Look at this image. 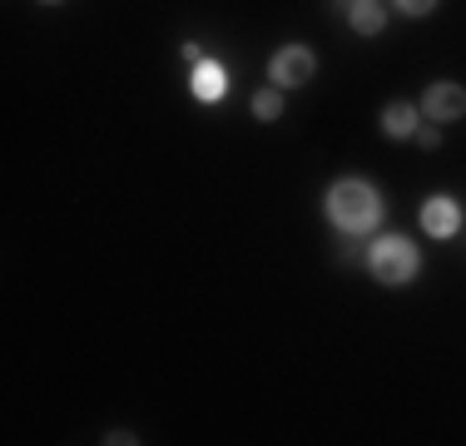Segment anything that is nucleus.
Masks as SVG:
<instances>
[{
    "label": "nucleus",
    "mask_w": 466,
    "mask_h": 446,
    "mask_svg": "<svg viewBox=\"0 0 466 446\" xmlns=\"http://www.w3.org/2000/svg\"><path fill=\"white\" fill-rule=\"evenodd\" d=\"M382 0H358V5H352V30H358V35H377V30H382Z\"/></svg>",
    "instance_id": "obj_8"
},
{
    "label": "nucleus",
    "mask_w": 466,
    "mask_h": 446,
    "mask_svg": "<svg viewBox=\"0 0 466 446\" xmlns=\"http://www.w3.org/2000/svg\"><path fill=\"white\" fill-rule=\"evenodd\" d=\"M253 115H258V119H279L283 115V95H279V89H258V95H253Z\"/></svg>",
    "instance_id": "obj_9"
},
{
    "label": "nucleus",
    "mask_w": 466,
    "mask_h": 446,
    "mask_svg": "<svg viewBox=\"0 0 466 446\" xmlns=\"http://www.w3.org/2000/svg\"><path fill=\"white\" fill-rule=\"evenodd\" d=\"M328 218L342 233H372L382 223V194L368 178H338L328 188Z\"/></svg>",
    "instance_id": "obj_1"
},
{
    "label": "nucleus",
    "mask_w": 466,
    "mask_h": 446,
    "mask_svg": "<svg viewBox=\"0 0 466 446\" xmlns=\"http://www.w3.org/2000/svg\"><path fill=\"white\" fill-rule=\"evenodd\" d=\"M368 268H372L377 283L402 288V283H412V278H417V248L402 238V233H387V238H377L368 248Z\"/></svg>",
    "instance_id": "obj_2"
},
{
    "label": "nucleus",
    "mask_w": 466,
    "mask_h": 446,
    "mask_svg": "<svg viewBox=\"0 0 466 446\" xmlns=\"http://www.w3.org/2000/svg\"><path fill=\"white\" fill-rule=\"evenodd\" d=\"M194 95L204 99V105H214V99H224V89H228V75H224V65L218 60H198L194 65Z\"/></svg>",
    "instance_id": "obj_6"
},
{
    "label": "nucleus",
    "mask_w": 466,
    "mask_h": 446,
    "mask_svg": "<svg viewBox=\"0 0 466 446\" xmlns=\"http://www.w3.org/2000/svg\"><path fill=\"white\" fill-rule=\"evenodd\" d=\"M421 228H427V238H451V233L461 228V208L441 194L427 198V204H421Z\"/></svg>",
    "instance_id": "obj_5"
},
{
    "label": "nucleus",
    "mask_w": 466,
    "mask_h": 446,
    "mask_svg": "<svg viewBox=\"0 0 466 446\" xmlns=\"http://www.w3.org/2000/svg\"><path fill=\"white\" fill-rule=\"evenodd\" d=\"M417 119H421V109L407 105V99H397V105L382 109V134H392V139H412V134H417Z\"/></svg>",
    "instance_id": "obj_7"
},
{
    "label": "nucleus",
    "mask_w": 466,
    "mask_h": 446,
    "mask_svg": "<svg viewBox=\"0 0 466 446\" xmlns=\"http://www.w3.org/2000/svg\"><path fill=\"white\" fill-rule=\"evenodd\" d=\"M397 5H402L407 15H431V10H437V0H397Z\"/></svg>",
    "instance_id": "obj_11"
},
{
    "label": "nucleus",
    "mask_w": 466,
    "mask_h": 446,
    "mask_svg": "<svg viewBox=\"0 0 466 446\" xmlns=\"http://www.w3.org/2000/svg\"><path fill=\"white\" fill-rule=\"evenodd\" d=\"M348 5H358V0H348Z\"/></svg>",
    "instance_id": "obj_12"
},
{
    "label": "nucleus",
    "mask_w": 466,
    "mask_h": 446,
    "mask_svg": "<svg viewBox=\"0 0 466 446\" xmlns=\"http://www.w3.org/2000/svg\"><path fill=\"white\" fill-rule=\"evenodd\" d=\"M46 5H55V0H46Z\"/></svg>",
    "instance_id": "obj_13"
},
{
    "label": "nucleus",
    "mask_w": 466,
    "mask_h": 446,
    "mask_svg": "<svg viewBox=\"0 0 466 446\" xmlns=\"http://www.w3.org/2000/svg\"><path fill=\"white\" fill-rule=\"evenodd\" d=\"M421 115L427 119H441V125H451V119H466V89L441 80L427 89V99H421Z\"/></svg>",
    "instance_id": "obj_4"
},
{
    "label": "nucleus",
    "mask_w": 466,
    "mask_h": 446,
    "mask_svg": "<svg viewBox=\"0 0 466 446\" xmlns=\"http://www.w3.org/2000/svg\"><path fill=\"white\" fill-rule=\"evenodd\" d=\"M313 75H318V55L308 50V45H283L268 60V80L279 89H298V85L313 80Z\"/></svg>",
    "instance_id": "obj_3"
},
{
    "label": "nucleus",
    "mask_w": 466,
    "mask_h": 446,
    "mask_svg": "<svg viewBox=\"0 0 466 446\" xmlns=\"http://www.w3.org/2000/svg\"><path fill=\"white\" fill-rule=\"evenodd\" d=\"M412 139L421 144V149H441V129H431V125H417Z\"/></svg>",
    "instance_id": "obj_10"
}]
</instances>
